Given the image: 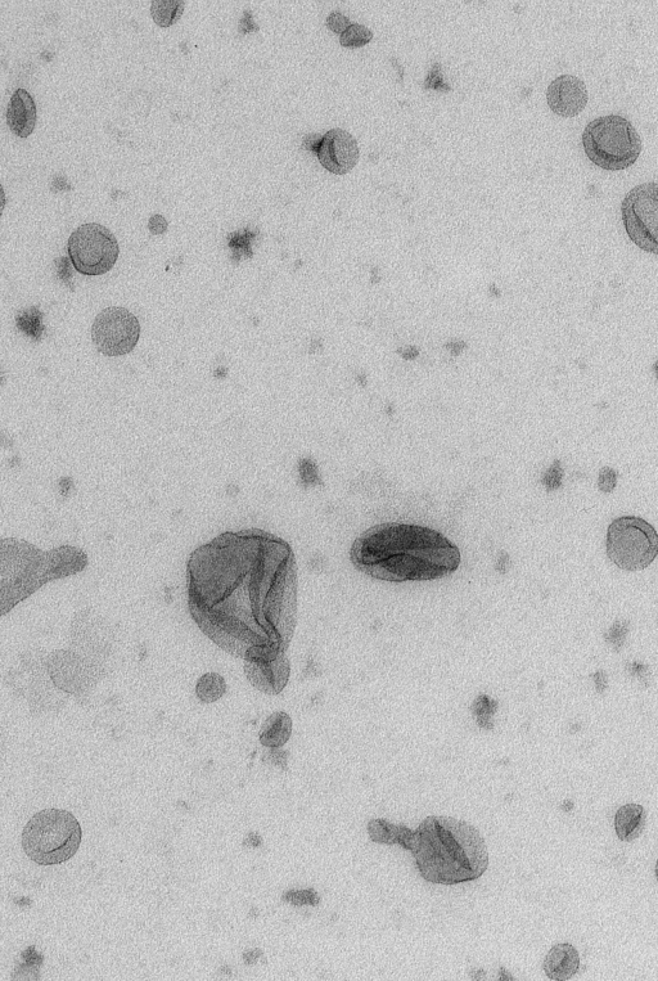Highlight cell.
<instances>
[{
  "label": "cell",
  "instance_id": "5b68a950",
  "mask_svg": "<svg viewBox=\"0 0 658 981\" xmlns=\"http://www.w3.org/2000/svg\"><path fill=\"white\" fill-rule=\"evenodd\" d=\"M83 831L74 814L45 809L31 817L22 832V848L31 861L54 866L70 861L78 852Z\"/></svg>",
  "mask_w": 658,
  "mask_h": 981
},
{
  "label": "cell",
  "instance_id": "6da1fadb",
  "mask_svg": "<svg viewBox=\"0 0 658 981\" xmlns=\"http://www.w3.org/2000/svg\"><path fill=\"white\" fill-rule=\"evenodd\" d=\"M188 609L201 632L245 661L286 656L297 620L294 549L259 529L227 531L187 564Z\"/></svg>",
  "mask_w": 658,
  "mask_h": 981
},
{
  "label": "cell",
  "instance_id": "52a82bcc",
  "mask_svg": "<svg viewBox=\"0 0 658 981\" xmlns=\"http://www.w3.org/2000/svg\"><path fill=\"white\" fill-rule=\"evenodd\" d=\"M606 549L612 564L621 570L641 571L658 556V533L641 517H619L608 526Z\"/></svg>",
  "mask_w": 658,
  "mask_h": 981
},
{
  "label": "cell",
  "instance_id": "e0dca14e",
  "mask_svg": "<svg viewBox=\"0 0 658 981\" xmlns=\"http://www.w3.org/2000/svg\"><path fill=\"white\" fill-rule=\"evenodd\" d=\"M292 735V719L285 711H277L265 720L259 733L261 744L272 749L287 744Z\"/></svg>",
  "mask_w": 658,
  "mask_h": 981
},
{
  "label": "cell",
  "instance_id": "44dd1931",
  "mask_svg": "<svg viewBox=\"0 0 658 981\" xmlns=\"http://www.w3.org/2000/svg\"><path fill=\"white\" fill-rule=\"evenodd\" d=\"M372 39L373 33L368 27L354 24L341 35L340 42L345 48H360L371 42Z\"/></svg>",
  "mask_w": 658,
  "mask_h": 981
},
{
  "label": "cell",
  "instance_id": "603a6c76",
  "mask_svg": "<svg viewBox=\"0 0 658 981\" xmlns=\"http://www.w3.org/2000/svg\"><path fill=\"white\" fill-rule=\"evenodd\" d=\"M612 474H614V471H612L611 468H603L601 476H599V488H601L603 492L610 493L612 490H614L616 485V476L610 479Z\"/></svg>",
  "mask_w": 658,
  "mask_h": 981
},
{
  "label": "cell",
  "instance_id": "277c9868",
  "mask_svg": "<svg viewBox=\"0 0 658 981\" xmlns=\"http://www.w3.org/2000/svg\"><path fill=\"white\" fill-rule=\"evenodd\" d=\"M87 565L88 556L76 547L62 546L44 552L25 540L3 539L0 569L2 615H7L44 584L78 574Z\"/></svg>",
  "mask_w": 658,
  "mask_h": 981
},
{
  "label": "cell",
  "instance_id": "ffe728a7",
  "mask_svg": "<svg viewBox=\"0 0 658 981\" xmlns=\"http://www.w3.org/2000/svg\"><path fill=\"white\" fill-rule=\"evenodd\" d=\"M184 12L182 0H156L151 3L153 21L160 27H170L177 24Z\"/></svg>",
  "mask_w": 658,
  "mask_h": 981
},
{
  "label": "cell",
  "instance_id": "ac0fdd59",
  "mask_svg": "<svg viewBox=\"0 0 658 981\" xmlns=\"http://www.w3.org/2000/svg\"><path fill=\"white\" fill-rule=\"evenodd\" d=\"M368 832L374 843L394 845L399 844L408 849L413 831L403 825H394L385 819H373L368 823Z\"/></svg>",
  "mask_w": 658,
  "mask_h": 981
},
{
  "label": "cell",
  "instance_id": "9c48e42d",
  "mask_svg": "<svg viewBox=\"0 0 658 981\" xmlns=\"http://www.w3.org/2000/svg\"><path fill=\"white\" fill-rule=\"evenodd\" d=\"M626 233L639 249L658 255V183L634 187L621 204Z\"/></svg>",
  "mask_w": 658,
  "mask_h": 981
},
{
  "label": "cell",
  "instance_id": "4fadbf2b",
  "mask_svg": "<svg viewBox=\"0 0 658 981\" xmlns=\"http://www.w3.org/2000/svg\"><path fill=\"white\" fill-rule=\"evenodd\" d=\"M291 666L288 657L277 660L245 661V674L249 682L265 695H279L290 679Z\"/></svg>",
  "mask_w": 658,
  "mask_h": 981
},
{
  "label": "cell",
  "instance_id": "2e32d148",
  "mask_svg": "<svg viewBox=\"0 0 658 981\" xmlns=\"http://www.w3.org/2000/svg\"><path fill=\"white\" fill-rule=\"evenodd\" d=\"M647 823L646 809L639 804H626L615 816L616 835L625 843H632L642 835Z\"/></svg>",
  "mask_w": 658,
  "mask_h": 981
},
{
  "label": "cell",
  "instance_id": "8fae6325",
  "mask_svg": "<svg viewBox=\"0 0 658 981\" xmlns=\"http://www.w3.org/2000/svg\"><path fill=\"white\" fill-rule=\"evenodd\" d=\"M317 155L324 169L344 175L358 164L360 152L353 135L346 130L333 129L324 135Z\"/></svg>",
  "mask_w": 658,
  "mask_h": 981
},
{
  "label": "cell",
  "instance_id": "3957f363",
  "mask_svg": "<svg viewBox=\"0 0 658 981\" xmlns=\"http://www.w3.org/2000/svg\"><path fill=\"white\" fill-rule=\"evenodd\" d=\"M423 879L455 885L480 879L489 867L484 837L468 822L432 816L419 825L409 848Z\"/></svg>",
  "mask_w": 658,
  "mask_h": 981
},
{
  "label": "cell",
  "instance_id": "7c38bea8",
  "mask_svg": "<svg viewBox=\"0 0 658 981\" xmlns=\"http://www.w3.org/2000/svg\"><path fill=\"white\" fill-rule=\"evenodd\" d=\"M588 89L584 81L572 75L553 80L547 90V101L554 114L575 117L588 105Z\"/></svg>",
  "mask_w": 658,
  "mask_h": 981
},
{
  "label": "cell",
  "instance_id": "7402d4cb",
  "mask_svg": "<svg viewBox=\"0 0 658 981\" xmlns=\"http://www.w3.org/2000/svg\"><path fill=\"white\" fill-rule=\"evenodd\" d=\"M351 24L349 18L342 15L340 12H333L327 18V27L336 34H344Z\"/></svg>",
  "mask_w": 658,
  "mask_h": 981
},
{
  "label": "cell",
  "instance_id": "9a60e30c",
  "mask_svg": "<svg viewBox=\"0 0 658 981\" xmlns=\"http://www.w3.org/2000/svg\"><path fill=\"white\" fill-rule=\"evenodd\" d=\"M579 952L574 945L562 943L554 945L544 961L545 975L554 981H566L578 974Z\"/></svg>",
  "mask_w": 658,
  "mask_h": 981
},
{
  "label": "cell",
  "instance_id": "cb8c5ba5",
  "mask_svg": "<svg viewBox=\"0 0 658 981\" xmlns=\"http://www.w3.org/2000/svg\"><path fill=\"white\" fill-rule=\"evenodd\" d=\"M323 137L324 135L321 134L308 135V137L305 138L304 147L306 148V150L318 153L319 148H321Z\"/></svg>",
  "mask_w": 658,
  "mask_h": 981
},
{
  "label": "cell",
  "instance_id": "8992f818",
  "mask_svg": "<svg viewBox=\"0 0 658 981\" xmlns=\"http://www.w3.org/2000/svg\"><path fill=\"white\" fill-rule=\"evenodd\" d=\"M585 155L607 171L630 168L642 152V139L628 119L619 115L597 117L583 133Z\"/></svg>",
  "mask_w": 658,
  "mask_h": 981
},
{
  "label": "cell",
  "instance_id": "30bf717a",
  "mask_svg": "<svg viewBox=\"0 0 658 981\" xmlns=\"http://www.w3.org/2000/svg\"><path fill=\"white\" fill-rule=\"evenodd\" d=\"M141 336V324L128 309L110 306L94 319L92 340L106 357H123L132 353Z\"/></svg>",
  "mask_w": 658,
  "mask_h": 981
},
{
  "label": "cell",
  "instance_id": "5bb4252c",
  "mask_svg": "<svg viewBox=\"0 0 658 981\" xmlns=\"http://www.w3.org/2000/svg\"><path fill=\"white\" fill-rule=\"evenodd\" d=\"M7 124L17 137L27 138L36 125V106L34 98L25 89H17L7 110Z\"/></svg>",
  "mask_w": 658,
  "mask_h": 981
},
{
  "label": "cell",
  "instance_id": "7a4b0ae2",
  "mask_svg": "<svg viewBox=\"0 0 658 981\" xmlns=\"http://www.w3.org/2000/svg\"><path fill=\"white\" fill-rule=\"evenodd\" d=\"M350 557L360 573L391 583L444 578L461 564L458 546L439 531L396 522L365 531Z\"/></svg>",
  "mask_w": 658,
  "mask_h": 981
},
{
  "label": "cell",
  "instance_id": "d6986e66",
  "mask_svg": "<svg viewBox=\"0 0 658 981\" xmlns=\"http://www.w3.org/2000/svg\"><path fill=\"white\" fill-rule=\"evenodd\" d=\"M225 692H227V682L218 673H206L196 684V695L205 704L219 701Z\"/></svg>",
  "mask_w": 658,
  "mask_h": 981
},
{
  "label": "cell",
  "instance_id": "d4e9b609",
  "mask_svg": "<svg viewBox=\"0 0 658 981\" xmlns=\"http://www.w3.org/2000/svg\"><path fill=\"white\" fill-rule=\"evenodd\" d=\"M656 877H657V881H658V859H657V864H656Z\"/></svg>",
  "mask_w": 658,
  "mask_h": 981
},
{
  "label": "cell",
  "instance_id": "ba28073f",
  "mask_svg": "<svg viewBox=\"0 0 658 981\" xmlns=\"http://www.w3.org/2000/svg\"><path fill=\"white\" fill-rule=\"evenodd\" d=\"M119 252L115 234L97 223L80 225L69 240L71 263L84 276H102L110 272L119 259Z\"/></svg>",
  "mask_w": 658,
  "mask_h": 981
}]
</instances>
